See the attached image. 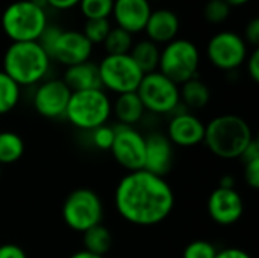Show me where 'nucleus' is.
<instances>
[{"label": "nucleus", "mask_w": 259, "mask_h": 258, "mask_svg": "<svg viewBox=\"0 0 259 258\" xmlns=\"http://www.w3.org/2000/svg\"><path fill=\"white\" fill-rule=\"evenodd\" d=\"M114 202L118 214L137 227H155L175 208V193L165 178L147 170L126 173L115 187Z\"/></svg>", "instance_id": "nucleus-1"}, {"label": "nucleus", "mask_w": 259, "mask_h": 258, "mask_svg": "<svg viewBox=\"0 0 259 258\" xmlns=\"http://www.w3.org/2000/svg\"><path fill=\"white\" fill-rule=\"evenodd\" d=\"M253 140L250 125L240 116L223 114L205 125L203 143L219 158L235 160Z\"/></svg>", "instance_id": "nucleus-2"}, {"label": "nucleus", "mask_w": 259, "mask_h": 258, "mask_svg": "<svg viewBox=\"0 0 259 258\" xmlns=\"http://www.w3.org/2000/svg\"><path fill=\"white\" fill-rule=\"evenodd\" d=\"M50 56L38 41L12 43L3 56V70L17 85L29 87L41 82L49 68Z\"/></svg>", "instance_id": "nucleus-3"}, {"label": "nucleus", "mask_w": 259, "mask_h": 258, "mask_svg": "<svg viewBox=\"0 0 259 258\" xmlns=\"http://www.w3.org/2000/svg\"><path fill=\"white\" fill-rule=\"evenodd\" d=\"M112 114V103L103 88L71 93L65 119L80 131H94L106 125Z\"/></svg>", "instance_id": "nucleus-4"}, {"label": "nucleus", "mask_w": 259, "mask_h": 258, "mask_svg": "<svg viewBox=\"0 0 259 258\" xmlns=\"http://www.w3.org/2000/svg\"><path fill=\"white\" fill-rule=\"evenodd\" d=\"M47 24L46 11L29 0L14 2L2 14V29L12 43L38 41Z\"/></svg>", "instance_id": "nucleus-5"}, {"label": "nucleus", "mask_w": 259, "mask_h": 258, "mask_svg": "<svg viewBox=\"0 0 259 258\" xmlns=\"http://www.w3.org/2000/svg\"><path fill=\"white\" fill-rule=\"evenodd\" d=\"M200 65V53L197 46L184 38H176L164 46L159 55L158 71L173 81L176 85L197 78Z\"/></svg>", "instance_id": "nucleus-6"}, {"label": "nucleus", "mask_w": 259, "mask_h": 258, "mask_svg": "<svg viewBox=\"0 0 259 258\" xmlns=\"http://www.w3.org/2000/svg\"><path fill=\"white\" fill-rule=\"evenodd\" d=\"M62 219L70 230L83 234L90 228L102 224L103 202L96 192L76 189L62 204Z\"/></svg>", "instance_id": "nucleus-7"}, {"label": "nucleus", "mask_w": 259, "mask_h": 258, "mask_svg": "<svg viewBox=\"0 0 259 258\" xmlns=\"http://www.w3.org/2000/svg\"><path fill=\"white\" fill-rule=\"evenodd\" d=\"M137 94L144 109L153 114H170L181 105L179 85L158 70L143 76Z\"/></svg>", "instance_id": "nucleus-8"}, {"label": "nucleus", "mask_w": 259, "mask_h": 258, "mask_svg": "<svg viewBox=\"0 0 259 258\" xmlns=\"http://www.w3.org/2000/svg\"><path fill=\"white\" fill-rule=\"evenodd\" d=\"M97 67L102 88H106L117 96L124 93H135L144 76L129 53L106 55L100 64H97Z\"/></svg>", "instance_id": "nucleus-9"}, {"label": "nucleus", "mask_w": 259, "mask_h": 258, "mask_svg": "<svg viewBox=\"0 0 259 258\" xmlns=\"http://www.w3.org/2000/svg\"><path fill=\"white\" fill-rule=\"evenodd\" d=\"M247 44L241 35L232 30H223L211 36L206 44V56L209 62L223 71L241 67L247 59Z\"/></svg>", "instance_id": "nucleus-10"}, {"label": "nucleus", "mask_w": 259, "mask_h": 258, "mask_svg": "<svg viewBox=\"0 0 259 258\" xmlns=\"http://www.w3.org/2000/svg\"><path fill=\"white\" fill-rule=\"evenodd\" d=\"M114 160L127 172H137L144 169L146 158V137L141 135L134 126L115 125L114 141L111 146Z\"/></svg>", "instance_id": "nucleus-11"}, {"label": "nucleus", "mask_w": 259, "mask_h": 258, "mask_svg": "<svg viewBox=\"0 0 259 258\" xmlns=\"http://www.w3.org/2000/svg\"><path fill=\"white\" fill-rule=\"evenodd\" d=\"M70 97L71 90L62 79H49L38 85L33 94V108L46 119H61L65 117Z\"/></svg>", "instance_id": "nucleus-12"}, {"label": "nucleus", "mask_w": 259, "mask_h": 258, "mask_svg": "<svg viewBox=\"0 0 259 258\" xmlns=\"http://www.w3.org/2000/svg\"><path fill=\"white\" fill-rule=\"evenodd\" d=\"M93 53V44L85 38V35L79 30H64L58 36L52 52L50 59L56 62L71 67L85 61H90Z\"/></svg>", "instance_id": "nucleus-13"}, {"label": "nucleus", "mask_w": 259, "mask_h": 258, "mask_svg": "<svg viewBox=\"0 0 259 258\" xmlns=\"http://www.w3.org/2000/svg\"><path fill=\"white\" fill-rule=\"evenodd\" d=\"M208 213L211 219L222 225L229 227L237 224L244 213V202L235 189L217 187L208 198Z\"/></svg>", "instance_id": "nucleus-14"}, {"label": "nucleus", "mask_w": 259, "mask_h": 258, "mask_svg": "<svg viewBox=\"0 0 259 258\" xmlns=\"http://www.w3.org/2000/svg\"><path fill=\"white\" fill-rule=\"evenodd\" d=\"M167 138L173 146L179 148H193L203 143L205 138V123L193 113L181 111L176 113L168 126Z\"/></svg>", "instance_id": "nucleus-15"}, {"label": "nucleus", "mask_w": 259, "mask_h": 258, "mask_svg": "<svg viewBox=\"0 0 259 258\" xmlns=\"http://www.w3.org/2000/svg\"><path fill=\"white\" fill-rule=\"evenodd\" d=\"M175 146L167 138V135L161 132H153L146 137V158H144V170L165 176L175 163Z\"/></svg>", "instance_id": "nucleus-16"}, {"label": "nucleus", "mask_w": 259, "mask_h": 258, "mask_svg": "<svg viewBox=\"0 0 259 258\" xmlns=\"http://www.w3.org/2000/svg\"><path fill=\"white\" fill-rule=\"evenodd\" d=\"M150 14V0H114L111 15H114L117 27L134 35L144 30Z\"/></svg>", "instance_id": "nucleus-17"}, {"label": "nucleus", "mask_w": 259, "mask_h": 258, "mask_svg": "<svg viewBox=\"0 0 259 258\" xmlns=\"http://www.w3.org/2000/svg\"><path fill=\"white\" fill-rule=\"evenodd\" d=\"M181 29V21L179 17L175 11L171 9H156L152 11L146 26L144 32L147 35V40H150L155 44H167L173 40L178 38Z\"/></svg>", "instance_id": "nucleus-18"}, {"label": "nucleus", "mask_w": 259, "mask_h": 258, "mask_svg": "<svg viewBox=\"0 0 259 258\" xmlns=\"http://www.w3.org/2000/svg\"><path fill=\"white\" fill-rule=\"evenodd\" d=\"M62 81L71 90V93L102 88L99 67L97 64L91 61H85V62L67 67Z\"/></svg>", "instance_id": "nucleus-19"}, {"label": "nucleus", "mask_w": 259, "mask_h": 258, "mask_svg": "<svg viewBox=\"0 0 259 258\" xmlns=\"http://www.w3.org/2000/svg\"><path fill=\"white\" fill-rule=\"evenodd\" d=\"M112 113L115 114L120 125L134 126L135 123H138L143 119L146 109L135 91V93L118 94L112 105Z\"/></svg>", "instance_id": "nucleus-20"}, {"label": "nucleus", "mask_w": 259, "mask_h": 258, "mask_svg": "<svg viewBox=\"0 0 259 258\" xmlns=\"http://www.w3.org/2000/svg\"><path fill=\"white\" fill-rule=\"evenodd\" d=\"M181 103L190 109H202L211 99L209 87L199 78H193L179 85Z\"/></svg>", "instance_id": "nucleus-21"}, {"label": "nucleus", "mask_w": 259, "mask_h": 258, "mask_svg": "<svg viewBox=\"0 0 259 258\" xmlns=\"http://www.w3.org/2000/svg\"><path fill=\"white\" fill-rule=\"evenodd\" d=\"M131 58L135 61V64L140 67V70L147 75L152 71L158 70L159 65V55H161V49L158 44L152 43L150 40H141L138 43H135L129 52Z\"/></svg>", "instance_id": "nucleus-22"}, {"label": "nucleus", "mask_w": 259, "mask_h": 258, "mask_svg": "<svg viewBox=\"0 0 259 258\" xmlns=\"http://www.w3.org/2000/svg\"><path fill=\"white\" fill-rule=\"evenodd\" d=\"M83 249L96 254V255H105L109 252L112 246V234L105 225H96L83 233Z\"/></svg>", "instance_id": "nucleus-23"}, {"label": "nucleus", "mask_w": 259, "mask_h": 258, "mask_svg": "<svg viewBox=\"0 0 259 258\" xmlns=\"http://www.w3.org/2000/svg\"><path fill=\"white\" fill-rule=\"evenodd\" d=\"M24 154L23 138L12 131L0 132V166L17 163Z\"/></svg>", "instance_id": "nucleus-24"}, {"label": "nucleus", "mask_w": 259, "mask_h": 258, "mask_svg": "<svg viewBox=\"0 0 259 258\" xmlns=\"http://www.w3.org/2000/svg\"><path fill=\"white\" fill-rule=\"evenodd\" d=\"M106 55H126L134 46V38L121 27H111L108 36L103 41Z\"/></svg>", "instance_id": "nucleus-25"}, {"label": "nucleus", "mask_w": 259, "mask_h": 258, "mask_svg": "<svg viewBox=\"0 0 259 258\" xmlns=\"http://www.w3.org/2000/svg\"><path fill=\"white\" fill-rule=\"evenodd\" d=\"M20 100V85L5 71H0V116L12 111Z\"/></svg>", "instance_id": "nucleus-26"}, {"label": "nucleus", "mask_w": 259, "mask_h": 258, "mask_svg": "<svg viewBox=\"0 0 259 258\" xmlns=\"http://www.w3.org/2000/svg\"><path fill=\"white\" fill-rule=\"evenodd\" d=\"M114 0H80L79 8L87 20L109 18L112 14Z\"/></svg>", "instance_id": "nucleus-27"}, {"label": "nucleus", "mask_w": 259, "mask_h": 258, "mask_svg": "<svg viewBox=\"0 0 259 258\" xmlns=\"http://www.w3.org/2000/svg\"><path fill=\"white\" fill-rule=\"evenodd\" d=\"M111 23L108 18H96V20H87L82 33L85 38L94 46V44H103L105 38L108 36L111 30Z\"/></svg>", "instance_id": "nucleus-28"}, {"label": "nucleus", "mask_w": 259, "mask_h": 258, "mask_svg": "<svg viewBox=\"0 0 259 258\" xmlns=\"http://www.w3.org/2000/svg\"><path fill=\"white\" fill-rule=\"evenodd\" d=\"M231 9L225 0H208L203 6V17L211 24H222L229 18Z\"/></svg>", "instance_id": "nucleus-29"}, {"label": "nucleus", "mask_w": 259, "mask_h": 258, "mask_svg": "<svg viewBox=\"0 0 259 258\" xmlns=\"http://www.w3.org/2000/svg\"><path fill=\"white\" fill-rule=\"evenodd\" d=\"M217 249L208 240H194L184 249L182 258H215Z\"/></svg>", "instance_id": "nucleus-30"}, {"label": "nucleus", "mask_w": 259, "mask_h": 258, "mask_svg": "<svg viewBox=\"0 0 259 258\" xmlns=\"http://www.w3.org/2000/svg\"><path fill=\"white\" fill-rule=\"evenodd\" d=\"M91 140H93V144L97 148V149H102V151H109L111 146H112V141H114V128L112 126H108V125H103V126H99L96 128L94 131H91Z\"/></svg>", "instance_id": "nucleus-31"}, {"label": "nucleus", "mask_w": 259, "mask_h": 258, "mask_svg": "<svg viewBox=\"0 0 259 258\" xmlns=\"http://www.w3.org/2000/svg\"><path fill=\"white\" fill-rule=\"evenodd\" d=\"M61 32H62V29L59 26H56V24H53V26L52 24H47L46 29L42 30L41 36L38 38V44L46 50V53L49 56H50V52H52V49H53L58 36L61 35Z\"/></svg>", "instance_id": "nucleus-32"}, {"label": "nucleus", "mask_w": 259, "mask_h": 258, "mask_svg": "<svg viewBox=\"0 0 259 258\" xmlns=\"http://www.w3.org/2000/svg\"><path fill=\"white\" fill-rule=\"evenodd\" d=\"M243 40L246 41L247 46H252L253 49H256L259 44V18L253 17L244 27V36Z\"/></svg>", "instance_id": "nucleus-33"}, {"label": "nucleus", "mask_w": 259, "mask_h": 258, "mask_svg": "<svg viewBox=\"0 0 259 258\" xmlns=\"http://www.w3.org/2000/svg\"><path fill=\"white\" fill-rule=\"evenodd\" d=\"M244 179L249 187L259 189V160L244 164Z\"/></svg>", "instance_id": "nucleus-34"}, {"label": "nucleus", "mask_w": 259, "mask_h": 258, "mask_svg": "<svg viewBox=\"0 0 259 258\" xmlns=\"http://www.w3.org/2000/svg\"><path fill=\"white\" fill-rule=\"evenodd\" d=\"M247 73L253 82H259V49H253L250 55H247Z\"/></svg>", "instance_id": "nucleus-35"}, {"label": "nucleus", "mask_w": 259, "mask_h": 258, "mask_svg": "<svg viewBox=\"0 0 259 258\" xmlns=\"http://www.w3.org/2000/svg\"><path fill=\"white\" fill-rule=\"evenodd\" d=\"M0 258H27L26 252L14 243L0 245Z\"/></svg>", "instance_id": "nucleus-36"}, {"label": "nucleus", "mask_w": 259, "mask_h": 258, "mask_svg": "<svg viewBox=\"0 0 259 258\" xmlns=\"http://www.w3.org/2000/svg\"><path fill=\"white\" fill-rule=\"evenodd\" d=\"M243 160V163H250V161H255V160H259V143L258 140H252L250 144L246 148V151L243 152V155L240 157Z\"/></svg>", "instance_id": "nucleus-37"}, {"label": "nucleus", "mask_w": 259, "mask_h": 258, "mask_svg": "<svg viewBox=\"0 0 259 258\" xmlns=\"http://www.w3.org/2000/svg\"><path fill=\"white\" fill-rule=\"evenodd\" d=\"M215 258H252L249 252L240 249V248H226L222 251H217Z\"/></svg>", "instance_id": "nucleus-38"}, {"label": "nucleus", "mask_w": 259, "mask_h": 258, "mask_svg": "<svg viewBox=\"0 0 259 258\" xmlns=\"http://www.w3.org/2000/svg\"><path fill=\"white\" fill-rule=\"evenodd\" d=\"M80 0H47L49 6L55 8V9H59V11H67V9H71L74 8L76 5H79Z\"/></svg>", "instance_id": "nucleus-39"}, {"label": "nucleus", "mask_w": 259, "mask_h": 258, "mask_svg": "<svg viewBox=\"0 0 259 258\" xmlns=\"http://www.w3.org/2000/svg\"><path fill=\"white\" fill-rule=\"evenodd\" d=\"M219 187H223V189H235V179L231 175H225L220 179V186Z\"/></svg>", "instance_id": "nucleus-40"}, {"label": "nucleus", "mask_w": 259, "mask_h": 258, "mask_svg": "<svg viewBox=\"0 0 259 258\" xmlns=\"http://www.w3.org/2000/svg\"><path fill=\"white\" fill-rule=\"evenodd\" d=\"M70 258H105V257H102V255H96V254H91V252H88V251L82 249V251L74 252V254H73Z\"/></svg>", "instance_id": "nucleus-41"}, {"label": "nucleus", "mask_w": 259, "mask_h": 258, "mask_svg": "<svg viewBox=\"0 0 259 258\" xmlns=\"http://www.w3.org/2000/svg\"><path fill=\"white\" fill-rule=\"evenodd\" d=\"M30 3H33L36 8H39V9H42V11H46V8L49 6V3H47V0H29Z\"/></svg>", "instance_id": "nucleus-42"}, {"label": "nucleus", "mask_w": 259, "mask_h": 258, "mask_svg": "<svg viewBox=\"0 0 259 258\" xmlns=\"http://www.w3.org/2000/svg\"><path fill=\"white\" fill-rule=\"evenodd\" d=\"M231 8L232 6H243V5H246L247 2H250V0H225Z\"/></svg>", "instance_id": "nucleus-43"}, {"label": "nucleus", "mask_w": 259, "mask_h": 258, "mask_svg": "<svg viewBox=\"0 0 259 258\" xmlns=\"http://www.w3.org/2000/svg\"><path fill=\"white\" fill-rule=\"evenodd\" d=\"M0 175H2V166H0Z\"/></svg>", "instance_id": "nucleus-44"}]
</instances>
